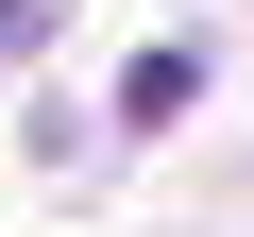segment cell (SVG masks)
I'll list each match as a JSON object with an SVG mask.
<instances>
[{"label": "cell", "instance_id": "cell-1", "mask_svg": "<svg viewBox=\"0 0 254 237\" xmlns=\"http://www.w3.org/2000/svg\"><path fill=\"white\" fill-rule=\"evenodd\" d=\"M187 102H203V68H187V51H136V85H119V118L153 136V118H187Z\"/></svg>", "mask_w": 254, "mask_h": 237}]
</instances>
